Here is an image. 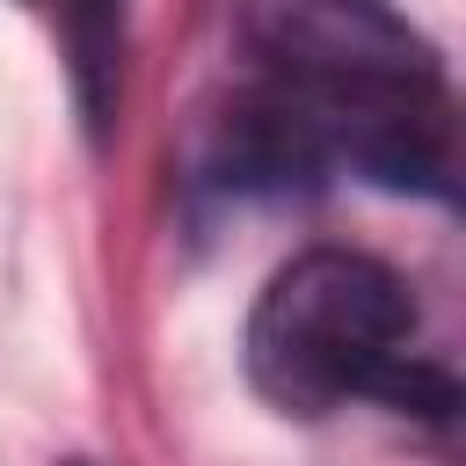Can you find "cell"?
Returning a JSON list of instances; mask_svg holds the SVG:
<instances>
[{
    "label": "cell",
    "mask_w": 466,
    "mask_h": 466,
    "mask_svg": "<svg viewBox=\"0 0 466 466\" xmlns=\"http://www.w3.org/2000/svg\"><path fill=\"white\" fill-rule=\"evenodd\" d=\"M240 73L189 146L197 204L371 182L451 204V80L393 0H226Z\"/></svg>",
    "instance_id": "obj_1"
},
{
    "label": "cell",
    "mask_w": 466,
    "mask_h": 466,
    "mask_svg": "<svg viewBox=\"0 0 466 466\" xmlns=\"http://www.w3.org/2000/svg\"><path fill=\"white\" fill-rule=\"evenodd\" d=\"M240 364L248 386L291 422H320L357 400L415 415L437 437H451L459 422V379L422 342L415 284L357 248L291 255L248 313Z\"/></svg>",
    "instance_id": "obj_2"
},
{
    "label": "cell",
    "mask_w": 466,
    "mask_h": 466,
    "mask_svg": "<svg viewBox=\"0 0 466 466\" xmlns=\"http://www.w3.org/2000/svg\"><path fill=\"white\" fill-rule=\"evenodd\" d=\"M66 36V80L87 138L102 146L124 109V51H131V0H51Z\"/></svg>",
    "instance_id": "obj_3"
},
{
    "label": "cell",
    "mask_w": 466,
    "mask_h": 466,
    "mask_svg": "<svg viewBox=\"0 0 466 466\" xmlns=\"http://www.w3.org/2000/svg\"><path fill=\"white\" fill-rule=\"evenodd\" d=\"M29 7H51V0H29Z\"/></svg>",
    "instance_id": "obj_4"
},
{
    "label": "cell",
    "mask_w": 466,
    "mask_h": 466,
    "mask_svg": "<svg viewBox=\"0 0 466 466\" xmlns=\"http://www.w3.org/2000/svg\"><path fill=\"white\" fill-rule=\"evenodd\" d=\"M73 466H87V459H73Z\"/></svg>",
    "instance_id": "obj_5"
}]
</instances>
